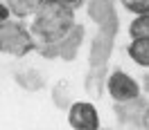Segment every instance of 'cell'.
I'll return each instance as SVG.
<instances>
[{"label": "cell", "instance_id": "cell-1", "mask_svg": "<svg viewBox=\"0 0 149 130\" xmlns=\"http://www.w3.org/2000/svg\"><path fill=\"white\" fill-rule=\"evenodd\" d=\"M74 25H77V16L72 9L54 0H43V5L32 16L29 34L36 47H54L59 40H63L72 31Z\"/></svg>", "mask_w": 149, "mask_h": 130}, {"label": "cell", "instance_id": "cell-2", "mask_svg": "<svg viewBox=\"0 0 149 130\" xmlns=\"http://www.w3.org/2000/svg\"><path fill=\"white\" fill-rule=\"evenodd\" d=\"M34 47L36 43L29 34V27H25L20 20L11 18L7 23H0V54L20 58L29 54Z\"/></svg>", "mask_w": 149, "mask_h": 130}, {"label": "cell", "instance_id": "cell-3", "mask_svg": "<svg viewBox=\"0 0 149 130\" xmlns=\"http://www.w3.org/2000/svg\"><path fill=\"white\" fill-rule=\"evenodd\" d=\"M104 92L113 99V103H129L142 94V85L138 79H133L129 72H124L120 67H115L111 72H106V81H104Z\"/></svg>", "mask_w": 149, "mask_h": 130}, {"label": "cell", "instance_id": "cell-4", "mask_svg": "<svg viewBox=\"0 0 149 130\" xmlns=\"http://www.w3.org/2000/svg\"><path fill=\"white\" fill-rule=\"evenodd\" d=\"M65 117L72 130H102V117L93 101H72L65 108Z\"/></svg>", "mask_w": 149, "mask_h": 130}, {"label": "cell", "instance_id": "cell-5", "mask_svg": "<svg viewBox=\"0 0 149 130\" xmlns=\"http://www.w3.org/2000/svg\"><path fill=\"white\" fill-rule=\"evenodd\" d=\"M115 114L120 123L124 126H136V128L147 130V99L145 96H138L129 103H115Z\"/></svg>", "mask_w": 149, "mask_h": 130}, {"label": "cell", "instance_id": "cell-6", "mask_svg": "<svg viewBox=\"0 0 149 130\" xmlns=\"http://www.w3.org/2000/svg\"><path fill=\"white\" fill-rule=\"evenodd\" d=\"M84 43V27H79V25H74L72 31L63 38V40H59L52 49H54V56H61L65 61H74L77 58V52H79V47Z\"/></svg>", "mask_w": 149, "mask_h": 130}, {"label": "cell", "instance_id": "cell-7", "mask_svg": "<svg viewBox=\"0 0 149 130\" xmlns=\"http://www.w3.org/2000/svg\"><path fill=\"white\" fill-rule=\"evenodd\" d=\"M127 56L133 63L147 70L149 67V38H131L127 45Z\"/></svg>", "mask_w": 149, "mask_h": 130}, {"label": "cell", "instance_id": "cell-8", "mask_svg": "<svg viewBox=\"0 0 149 130\" xmlns=\"http://www.w3.org/2000/svg\"><path fill=\"white\" fill-rule=\"evenodd\" d=\"M9 9L11 18L16 20H25V18H32L34 11L43 5V0H2Z\"/></svg>", "mask_w": 149, "mask_h": 130}, {"label": "cell", "instance_id": "cell-9", "mask_svg": "<svg viewBox=\"0 0 149 130\" xmlns=\"http://www.w3.org/2000/svg\"><path fill=\"white\" fill-rule=\"evenodd\" d=\"M104 81H106V65H95V67H91V72H88V76H86V81H84L88 94L95 96V99H102Z\"/></svg>", "mask_w": 149, "mask_h": 130}, {"label": "cell", "instance_id": "cell-10", "mask_svg": "<svg viewBox=\"0 0 149 130\" xmlns=\"http://www.w3.org/2000/svg\"><path fill=\"white\" fill-rule=\"evenodd\" d=\"M86 5H88L91 16H93L100 25L115 16V14H113V7H111V0H91V2H86Z\"/></svg>", "mask_w": 149, "mask_h": 130}, {"label": "cell", "instance_id": "cell-11", "mask_svg": "<svg viewBox=\"0 0 149 130\" xmlns=\"http://www.w3.org/2000/svg\"><path fill=\"white\" fill-rule=\"evenodd\" d=\"M52 101L56 103V108L65 110V108L72 103V90H70V83L59 81V83L52 88Z\"/></svg>", "mask_w": 149, "mask_h": 130}, {"label": "cell", "instance_id": "cell-12", "mask_svg": "<svg viewBox=\"0 0 149 130\" xmlns=\"http://www.w3.org/2000/svg\"><path fill=\"white\" fill-rule=\"evenodd\" d=\"M129 38H149V14L133 16L129 23Z\"/></svg>", "mask_w": 149, "mask_h": 130}, {"label": "cell", "instance_id": "cell-13", "mask_svg": "<svg viewBox=\"0 0 149 130\" xmlns=\"http://www.w3.org/2000/svg\"><path fill=\"white\" fill-rule=\"evenodd\" d=\"M18 83H23V88L25 90H32V92H36V90H41L43 88V76L38 74L36 70H27L25 74H18Z\"/></svg>", "mask_w": 149, "mask_h": 130}, {"label": "cell", "instance_id": "cell-14", "mask_svg": "<svg viewBox=\"0 0 149 130\" xmlns=\"http://www.w3.org/2000/svg\"><path fill=\"white\" fill-rule=\"evenodd\" d=\"M122 9L129 11L131 16H140V14H149V0H120Z\"/></svg>", "mask_w": 149, "mask_h": 130}, {"label": "cell", "instance_id": "cell-15", "mask_svg": "<svg viewBox=\"0 0 149 130\" xmlns=\"http://www.w3.org/2000/svg\"><path fill=\"white\" fill-rule=\"evenodd\" d=\"M54 2H59V5H63V7H68V9L77 11L79 7H84L88 0H54Z\"/></svg>", "mask_w": 149, "mask_h": 130}, {"label": "cell", "instance_id": "cell-16", "mask_svg": "<svg viewBox=\"0 0 149 130\" xmlns=\"http://www.w3.org/2000/svg\"><path fill=\"white\" fill-rule=\"evenodd\" d=\"M7 20H11V14L7 9V5L0 0V23H7Z\"/></svg>", "mask_w": 149, "mask_h": 130}, {"label": "cell", "instance_id": "cell-17", "mask_svg": "<svg viewBox=\"0 0 149 130\" xmlns=\"http://www.w3.org/2000/svg\"><path fill=\"white\" fill-rule=\"evenodd\" d=\"M34 130H38V128H34Z\"/></svg>", "mask_w": 149, "mask_h": 130}]
</instances>
